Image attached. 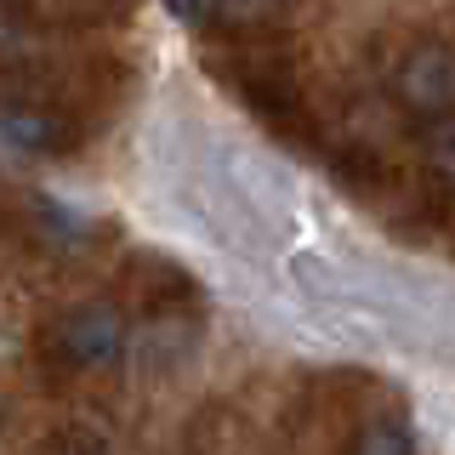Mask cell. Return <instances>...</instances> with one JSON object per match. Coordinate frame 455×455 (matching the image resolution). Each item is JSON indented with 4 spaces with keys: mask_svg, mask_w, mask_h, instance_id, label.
Here are the masks:
<instances>
[{
    "mask_svg": "<svg viewBox=\"0 0 455 455\" xmlns=\"http://www.w3.org/2000/svg\"><path fill=\"white\" fill-rule=\"evenodd\" d=\"M125 341H132V324L114 302H75L40 331V359L68 376H97L125 359Z\"/></svg>",
    "mask_w": 455,
    "mask_h": 455,
    "instance_id": "obj_1",
    "label": "cell"
},
{
    "mask_svg": "<svg viewBox=\"0 0 455 455\" xmlns=\"http://www.w3.org/2000/svg\"><path fill=\"white\" fill-rule=\"evenodd\" d=\"M228 80L239 85V97L291 142H313V120H307V97L296 85V68L279 52H262L251 40H239V52L228 57Z\"/></svg>",
    "mask_w": 455,
    "mask_h": 455,
    "instance_id": "obj_2",
    "label": "cell"
},
{
    "mask_svg": "<svg viewBox=\"0 0 455 455\" xmlns=\"http://www.w3.org/2000/svg\"><path fill=\"white\" fill-rule=\"evenodd\" d=\"M393 103L421 125H438L455 114V46L450 40H416L387 75Z\"/></svg>",
    "mask_w": 455,
    "mask_h": 455,
    "instance_id": "obj_3",
    "label": "cell"
},
{
    "mask_svg": "<svg viewBox=\"0 0 455 455\" xmlns=\"http://www.w3.org/2000/svg\"><path fill=\"white\" fill-rule=\"evenodd\" d=\"M0 142L12 160H57L80 142V125L68 108L46 103V97H12L0 108Z\"/></svg>",
    "mask_w": 455,
    "mask_h": 455,
    "instance_id": "obj_4",
    "label": "cell"
},
{
    "mask_svg": "<svg viewBox=\"0 0 455 455\" xmlns=\"http://www.w3.org/2000/svg\"><path fill=\"white\" fill-rule=\"evenodd\" d=\"M23 234L35 239V245H46V251H75L85 239V222L68 205H57L52 194H28L23 199Z\"/></svg>",
    "mask_w": 455,
    "mask_h": 455,
    "instance_id": "obj_5",
    "label": "cell"
},
{
    "mask_svg": "<svg viewBox=\"0 0 455 455\" xmlns=\"http://www.w3.org/2000/svg\"><path fill=\"white\" fill-rule=\"evenodd\" d=\"M217 28H228L234 40H262L291 18V0H217Z\"/></svg>",
    "mask_w": 455,
    "mask_h": 455,
    "instance_id": "obj_6",
    "label": "cell"
},
{
    "mask_svg": "<svg viewBox=\"0 0 455 455\" xmlns=\"http://www.w3.org/2000/svg\"><path fill=\"white\" fill-rule=\"evenodd\" d=\"M341 455H416V433H410L404 421L381 416V421H364L359 433L347 438V450Z\"/></svg>",
    "mask_w": 455,
    "mask_h": 455,
    "instance_id": "obj_7",
    "label": "cell"
},
{
    "mask_svg": "<svg viewBox=\"0 0 455 455\" xmlns=\"http://www.w3.org/2000/svg\"><path fill=\"white\" fill-rule=\"evenodd\" d=\"M421 160H427V171H433L438 182L455 188V114L438 120V125H421Z\"/></svg>",
    "mask_w": 455,
    "mask_h": 455,
    "instance_id": "obj_8",
    "label": "cell"
},
{
    "mask_svg": "<svg viewBox=\"0 0 455 455\" xmlns=\"http://www.w3.org/2000/svg\"><path fill=\"white\" fill-rule=\"evenodd\" d=\"M160 6H165L177 23H188V28H205V23H211V12H217V0H160Z\"/></svg>",
    "mask_w": 455,
    "mask_h": 455,
    "instance_id": "obj_9",
    "label": "cell"
}]
</instances>
